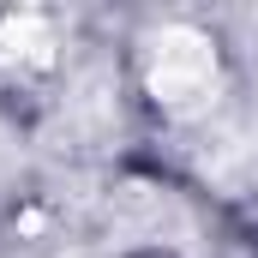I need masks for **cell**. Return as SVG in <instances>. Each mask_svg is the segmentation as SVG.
<instances>
[{"label": "cell", "mask_w": 258, "mask_h": 258, "mask_svg": "<svg viewBox=\"0 0 258 258\" xmlns=\"http://www.w3.org/2000/svg\"><path fill=\"white\" fill-rule=\"evenodd\" d=\"M144 78H150V96H156L168 114H198V108H210V90H216V48H210V36H198L186 24L162 30V36L150 42Z\"/></svg>", "instance_id": "1"}, {"label": "cell", "mask_w": 258, "mask_h": 258, "mask_svg": "<svg viewBox=\"0 0 258 258\" xmlns=\"http://www.w3.org/2000/svg\"><path fill=\"white\" fill-rule=\"evenodd\" d=\"M0 60L6 66H48L54 60V24L36 18V12L12 18V24L0 30Z\"/></svg>", "instance_id": "2"}]
</instances>
